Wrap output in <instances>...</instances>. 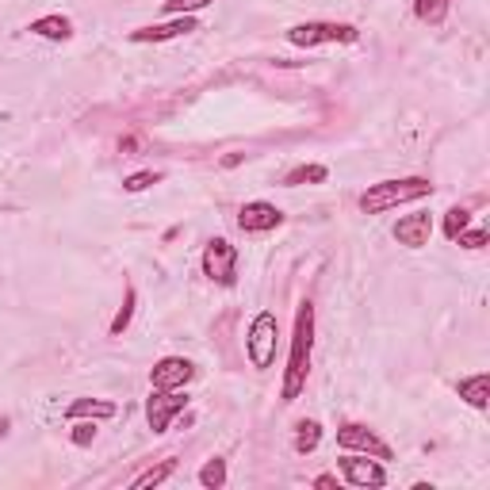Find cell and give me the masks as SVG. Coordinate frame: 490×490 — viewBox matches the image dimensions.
Wrapping results in <instances>:
<instances>
[{
	"label": "cell",
	"mask_w": 490,
	"mask_h": 490,
	"mask_svg": "<svg viewBox=\"0 0 490 490\" xmlns=\"http://www.w3.org/2000/svg\"><path fill=\"white\" fill-rule=\"evenodd\" d=\"M199 486L203 490H223L226 486V460L223 456H211L207 464L199 468Z\"/></svg>",
	"instance_id": "ffe728a7"
},
{
	"label": "cell",
	"mask_w": 490,
	"mask_h": 490,
	"mask_svg": "<svg viewBox=\"0 0 490 490\" xmlns=\"http://www.w3.org/2000/svg\"><path fill=\"white\" fill-rule=\"evenodd\" d=\"M318 444H322V421H315V418L295 421V437H291L295 452H299V456H310Z\"/></svg>",
	"instance_id": "2e32d148"
},
{
	"label": "cell",
	"mask_w": 490,
	"mask_h": 490,
	"mask_svg": "<svg viewBox=\"0 0 490 490\" xmlns=\"http://www.w3.org/2000/svg\"><path fill=\"white\" fill-rule=\"evenodd\" d=\"M310 352H315V303L303 299L295 307V330H291V352H288V368H283V384H280V399L295 402L307 387L310 376Z\"/></svg>",
	"instance_id": "6da1fadb"
},
{
	"label": "cell",
	"mask_w": 490,
	"mask_h": 490,
	"mask_svg": "<svg viewBox=\"0 0 490 490\" xmlns=\"http://www.w3.org/2000/svg\"><path fill=\"white\" fill-rule=\"evenodd\" d=\"M199 268L203 276L219 288H234L238 283V245H230L226 238H211L203 245V257H199Z\"/></svg>",
	"instance_id": "5b68a950"
},
{
	"label": "cell",
	"mask_w": 490,
	"mask_h": 490,
	"mask_svg": "<svg viewBox=\"0 0 490 490\" xmlns=\"http://www.w3.org/2000/svg\"><path fill=\"white\" fill-rule=\"evenodd\" d=\"M276 342H280V322L272 310H261L253 322H249V334H245V352H249V364L257 372H265L276 360Z\"/></svg>",
	"instance_id": "277c9868"
},
{
	"label": "cell",
	"mask_w": 490,
	"mask_h": 490,
	"mask_svg": "<svg viewBox=\"0 0 490 490\" xmlns=\"http://www.w3.org/2000/svg\"><path fill=\"white\" fill-rule=\"evenodd\" d=\"M468 226H471V207H460V203H456V207L444 211V238L448 241H456Z\"/></svg>",
	"instance_id": "44dd1931"
},
{
	"label": "cell",
	"mask_w": 490,
	"mask_h": 490,
	"mask_svg": "<svg viewBox=\"0 0 490 490\" xmlns=\"http://www.w3.org/2000/svg\"><path fill=\"white\" fill-rule=\"evenodd\" d=\"M456 241H460V245H464V249H483V245L490 241V234H486V230H483V226H468V230H464V234H460V238H456Z\"/></svg>",
	"instance_id": "484cf974"
},
{
	"label": "cell",
	"mask_w": 490,
	"mask_h": 490,
	"mask_svg": "<svg viewBox=\"0 0 490 490\" xmlns=\"http://www.w3.org/2000/svg\"><path fill=\"white\" fill-rule=\"evenodd\" d=\"M429 196H433L429 176H399V181L368 184L357 203H360L364 215H384V211L402 207V203H418V199H429Z\"/></svg>",
	"instance_id": "7a4b0ae2"
},
{
	"label": "cell",
	"mask_w": 490,
	"mask_h": 490,
	"mask_svg": "<svg viewBox=\"0 0 490 490\" xmlns=\"http://www.w3.org/2000/svg\"><path fill=\"white\" fill-rule=\"evenodd\" d=\"M288 43L299 50H315V46H330V43H360V31L352 23H334V20H307V23H291L288 27Z\"/></svg>",
	"instance_id": "3957f363"
},
{
	"label": "cell",
	"mask_w": 490,
	"mask_h": 490,
	"mask_svg": "<svg viewBox=\"0 0 490 490\" xmlns=\"http://www.w3.org/2000/svg\"><path fill=\"white\" fill-rule=\"evenodd\" d=\"M8 426H12V421H8V418H0V437H4V433H8Z\"/></svg>",
	"instance_id": "f1b7e54d"
},
{
	"label": "cell",
	"mask_w": 490,
	"mask_h": 490,
	"mask_svg": "<svg viewBox=\"0 0 490 490\" xmlns=\"http://www.w3.org/2000/svg\"><path fill=\"white\" fill-rule=\"evenodd\" d=\"M456 394L471 406V410H486V406H490V372L464 376V379L456 384Z\"/></svg>",
	"instance_id": "5bb4252c"
},
{
	"label": "cell",
	"mask_w": 490,
	"mask_h": 490,
	"mask_svg": "<svg viewBox=\"0 0 490 490\" xmlns=\"http://www.w3.org/2000/svg\"><path fill=\"white\" fill-rule=\"evenodd\" d=\"M192 31H199V20L196 16H173L165 23L134 27L127 38H131V43H139V46H146V43H173V38H184V35H192Z\"/></svg>",
	"instance_id": "9c48e42d"
},
{
	"label": "cell",
	"mask_w": 490,
	"mask_h": 490,
	"mask_svg": "<svg viewBox=\"0 0 490 490\" xmlns=\"http://www.w3.org/2000/svg\"><path fill=\"white\" fill-rule=\"evenodd\" d=\"M97 421H92V418H77L73 421V429H70V441L77 444V448H89L92 441H97Z\"/></svg>",
	"instance_id": "cb8c5ba5"
},
{
	"label": "cell",
	"mask_w": 490,
	"mask_h": 490,
	"mask_svg": "<svg viewBox=\"0 0 490 490\" xmlns=\"http://www.w3.org/2000/svg\"><path fill=\"white\" fill-rule=\"evenodd\" d=\"M391 238L399 245H406V249H426L429 238H433V215L429 211L402 215V219L391 226Z\"/></svg>",
	"instance_id": "7c38bea8"
},
{
	"label": "cell",
	"mask_w": 490,
	"mask_h": 490,
	"mask_svg": "<svg viewBox=\"0 0 490 490\" xmlns=\"http://www.w3.org/2000/svg\"><path fill=\"white\" fill-rule=\"evenodd\" d=\"M188 410V391L184 387H173V391H149L146 399V421L154 433H169L173 421Z\"/></svg>",
	"instance_id": "52a82bcc"
},
{
	"label": "cell",
	"mask_w": 490,
	"mask_h": 490,
	"mask_svg": "<svg viewBox=\"0 0 490 490\" xmlns=\"http://www.w3.org/2000/svg\"><path fill=\"white\" fill-rule=\"evenodd\" d=\"M134 307H139V288H134V283H127L122 307L115 310V318L107 322V334H112V337H122V334H127V325H131V318H134Z\"/></svg>",
	"instance_id": "e0dca14e"
},
{
	"label": "cell",
	"mask_w": 490,
	"mask_h": 490,
	"mask_svg": "<svg viewBox=\"0 0 490 490\" xmlns=\"http://www.w3.org/2000/svg\"><path fill=\"white\" fill-rule=\"evenodd\" d=\"M196 376H199V368L188 357H161L154 368H149V387H157V391L188 387Z\"/></svg>",
	"instance_id": "30bf717a"
},
{
	"label": "cell",
	"mask_w": 490,
	"mask_h": 490,
	"mask_svg": "<svg viewBox=\"0 0 490 490\" xmlns=\"http://www.w3.org/2000/svg\"><path fill=\"white\" fill-rule=\"evenodd\" d=\"M448 8H452V0H414V20L441 27L448 20Z\"/></svg>",
	"instance_id": "ac0fdd59"
},
{
	"label": "cell",
	"mask_w": 490,
	"mask_h": 490,
	"mask_svg": "<svg viewBox=\"0 0 490 490\" xmlns=\"http://www.w3.org/2000/svg\"><path fill=\"white\" fill-rule=\"evenodd\" d=\"M330 169L325 165H295L291 173H283V188H303V184H325Z\"/></svg>",
	"instance_id": "d6986e66"
},
{
	"label": "cell",
	"mask_w": 490,
	"mask_h": 490,
	"mask_svg": "<svg viewBox=\"0 0 490 490\" xmlns=\"http://www.w3.org/2000/svg\"><path fill=\"white\" fill-rule=\"evenodd\" d=\"M119 414V406L112 399H73L70 406H65V418L77 421V418H92V421H107V418H115Z\"/></svg>",
	"instance_id": "9a60e30c"
},
{
	"label": "cell",
	"mask_w": 490,
	"mask_h": 490,
	"mask_svg": "<svg viewBox=\"0 0 490 490\" xmlns=\"http://www.w3.org/2000/svg\"><path fill=\"white\" fill-rule=\"evenodd\" d=\"M176 471V460H161V464L157 468H149V471H142L139 475V479H134L131 483V490H146V486H161V483H165L169 479V475Z\"/></svg>",
	"instance_id": "7402d4cb"
},
{
	"label": "cell",
	"mask_w": 490,
	"mask_h": 490,
	"mask_svg": "<svg viewBox=\"0 0 490 490\" xmlns=\"http://www.w3.org/2000/svg\"><path fill=\"white\" fill-rule=\"evenodd\" d=\"M27 31L35 38H46V43H70L73 38V20L62 16V12H50V16H38L27 23Z\"/></svg>",
	"instance_id": "4fadbf2b"
},
{
	"label": "cell",
	"mask_w": 490,
	"mask_h": 490,
	"mask_svg": "<svg viewBox=\"0 0 490 490\" xmlns=\"http://www.w3.org/2000/svg\"><path fill=\"white\" fill-rule=\"evenodd\" d=\"M337 444H342L345 452H364V456H376V460H394V448L379 437L372 426H364V421H342V426H337Z\"/></svg>",
	"instance_id": "8992f818"
},
{
	"label": "cell",
	"mask_w": 490,
	"mask_h": 490,
	"mask_svg": "<svg viewBox=\"0 0 490 490\" xmlns=\"http://www.w3.org/2000/svg\"><path fill=\"white\" fill-rule=\"evenodd\" d=\"M154 184H161V173H154V169L122 176V192H131V196H139V192H146V188H154Z\"/></svg>",
	"instance_id": "603a6c76"
},
{
	"label": "cell",
	"mask_w": 490,
	"mask_h": 490,
	"mask_svg": "<svg viewBox=\"0 0 490 490\" xmlns=\"http://www.w3.org/2000/svg\"><path fill=\"white\" fill-rule=\"evenodd\" d=\"M280 223H283V211L268 199H249V203H241V211H238L241 234H268V230H276Z\"/></svg>",
	"instance_id": "8fae6325"
},
{
	"label": "cell",
	"mask_w": 490,
	"mask_h": 490,
	"mask_svg": "<svg viewBox=\"0 0 490 490\" xmlns=\"http://www.w3.org/2000/svg\"><path fill=\"white\" fill-rule=\"evenodd\" d=\"M241 161H245V154H226L223 157V169H234V165H241Z\"/></svg>",
	"instance_id": "83f0119b"
},
{
	"label": "cell",
	"mask_w": 490,
	"mask_h": 490,
	"mask_svg": "<svg viewBox=\"0 0 490 490\" xmlns=\"http://www.w3.org/2000/svg\"><path fill=\"white\" fill-rule=\"evenodd\" d=\"M315 486H318V490H334V486H337V475H318Z\"/></svg>",
	"instance_id": "4316f807"
},
{
	"label": "cell",
	"mask_w": 490,
	"mask_h": 490,
	"mask_svg": "<svg viewBox=\"0 0 490 490\" xmlns=\"http://www.w3.org/2000/svg\"><path fill=\"white\" fill-rule=\"evenodd\" d=\"M215 0H165V12L169 16H196V12L211 8Z\"/></svg>",
	"instance_id": "d4e9b609"
},
{
	"label": "cell",
	"mask_w": 490,
	"mask_h": 490,
	"mask_svg": "<svg viewBox=\"0 0 490 490\" xmlns=\"http://www.w3.org/2000/svg\"><path fill=\"white\" fill-rule=\"evenodd\" d=\"M337 468H342V479L357 490H379L387 486V471H384V460L376 456H364V452H345L337 460Z\"/></svg>",
	"instance_id": "ba28073f"
}]
</instances>
